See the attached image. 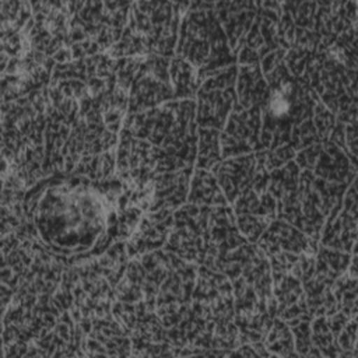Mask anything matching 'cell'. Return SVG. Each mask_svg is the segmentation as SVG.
I'll return each instance as SVG.
<instances>
[{"label": "cell", "mask_w": 358, "mask_h": 358, "mask_svg": "<svg viewBox=\"0 0 358 358\" xmlns=\"http://www.w3.org/2000/svg\"><path fill=\"white\" fill-rule=\"evenodd\" d=\"M119 180L55 175L25 196V213L41 241L64 256L99 255L120 234Z\"/></svg>", "instance_id": "obj_1"}]
</instances>
